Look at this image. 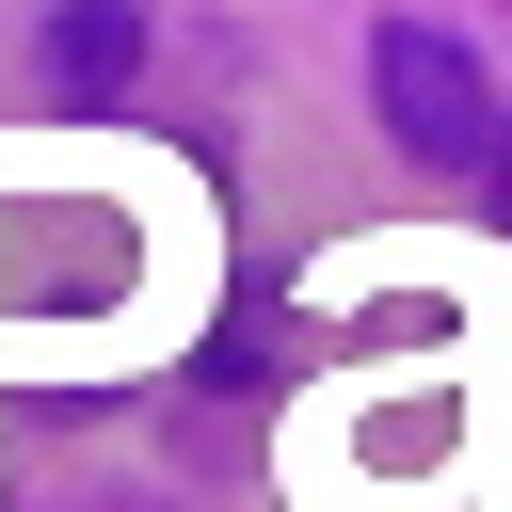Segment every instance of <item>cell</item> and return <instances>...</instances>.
<instances>
[{
    "mask_svg": "<svg viewBox=\"0 0 512 512\" xmlns=\"http://www.w3.org/2000/svg\"><path fill=\"white\" fill-rule=\"evenodd\" d=\"M496 208H512V144H496Z\"/></svg>",
    "mask_w": 512,
    "mask_h": 512,
    "instance_id": "3957f363",
    "label": "cell"
},
{
    "mask_svg": "<svg viewBox=\"0 0 512 512\" xmlns=\"http://www.w3.org/2000/svg\"><path fill=\"white\" fill-rule=\"evenodd\" d=\"M368 96H384V128H400L416 160H480V176H496V144H512L496 80H480L448 32H416V16H400V32H368Z\"/></svg>",
    "mask_w": 512,
    "mask_h": 512,
    "instance_id": "6da1fadb",
    "label": "cell"
},
{
    "mask_svg": "<svg viewBox=\"0 0 512 512\" xmlns=\"http://www.w3.org/2000/svg\"><path fill=\"white\" fill-rule=\"evenodd\" d=\"M32 64H48V112H112V96L144 80V16H128V0H80V16H48Z\"/></svg>",
    "mask_w": 512,
    "mask_h": 512,
    "instance_id": "7a4b0ae2",
    "label": "cell"
}]
</instances>
